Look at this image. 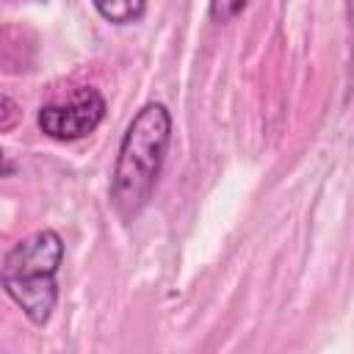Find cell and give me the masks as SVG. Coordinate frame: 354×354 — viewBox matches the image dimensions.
I'll return each instance as SVG.
<instances>
[{"label": "cell", "instance_id": "6da1fadb", "mask_svg": "<svg viewBox=\"0 0 354 354\" xmlns=\"http://www.w3.org/2000/svg\"><path fill=\"white\" fill-rule=\"evenodd\" d=\"M171 138V113L163 102H147L136 111L130 119L113 174H111V202L122 218H136L147 202L152 199V191L158 185L166 149Z\"/></svg>", "mask_w": 354, "mask_h": 354}, {"label": "cell", "instance_id": "7a4b0ae2", "mask_svg": "<svg viewBox=\"0 0 354 354\" xmlns=\"http://www.w3.org/2000/svg\"><path fill=\"white\" fill-rule=\"evenodd\" d=\"M64 263V241L44 227L17 241L0 266L6 296L25 313L33 326H44L58 304V268Z\"/></svg>", "mask_w": 354, "mask_h": 354}, {"label": "cell", "instance_id": "3957f363", "mask_svg": "<svg viewBox=\"0 0 354 354\" xmlns=\"http://www.w3.org/2000/svg\"><path fill=\"white\" fill-rule=\"evenodd\" d=\"M105 111H108L105 97L91 86H80L66 100L41 105L36 124L47 138L77 141V138L91 136L102 124Z\"/></svg>", "mask_w": 354, "mask_h": 354}, {"label": "cell", "instance_id": "277c9868", "mask_svg": "<svg viewBox=\"0 0 354 354\" xmlns=\"http://www.w3.org/2000/svg\"><path fill=\"white\" fill-rule=\"evenodd\" d=\"M97 14L111 25H133L147 14V0H91Z\"/></svg>", "mask_w": 354, "mask_h": 354}, {"label": "cell", "instance_id": "5b68a950", "mask_svg": "<svg viewBox=\"0 0 354 354\" xmlns=\"http://www.w3.org/2000/svg\"><path fill=\"white\" fill-rule=\"evenodd\" d=\"M246 6H249V0H210L207 11H210V19H213V22L227 25V22H232L235 17H241Z\"/></svg>", "mask_w": 354, "mask_h": 354}, {"label": "cell", "instance_id": "8992f818", "mask_svg": "<svg viewBox=\"0 0 354 354\" xmlns=\"http://www.w3.org/2000/svg\"><path fill=\"white\" fill-rule=\"evenodd\" d=\"M17 122H19V108H17V102H14L11 97L0 94V130L14 127Z\"/></svg>", "mask_w": 354, "mask_h": 354}, {"label": "cell", "instance_id": "52a82bcc", "mask_svg": "<svg viewBox=\"0 0 354 354\" xmlns=\"http://www.w3.org/2000/svg\"><path fill=\"white\" fill-rule=\"evenodd\" d=\"M14 171V163L8 160V155L0 149V177H6V174H11Z\"/></svg>", "mask_w": 354, "mask_h": 354}]
</instances>
